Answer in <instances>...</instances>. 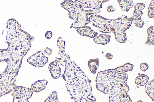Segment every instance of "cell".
<instances>
[{
	"mask_svg": "<svg viewBox=\"0 0 154 102\" xmlns=\"http://www.w3.org/2000/svg\"><path fill=\"white\" fill-rule=\"evenodd\" d=\"M125 31L119 28L115 29L114 33L116 39L121 43H124L127 40Z\"/></svg>",
	"mask_w": 154,
	"mask_h": 102,
	"instance_id": "obj_14",
	"label": "cell"
},
{
	"mask_svg": "<svg viewBox=\"0 0 154 102\" xmlns=\"http://www.w3.org/2000/svg\"><path fill=\"white\" fill-rule=\"evenodd\" d=\"M154 33L148 35L147 40L144 43L145 44L148 45H154Z\"/></svg>",
	"mask_w": 154,
	"mask_h": 102,
	"instance_id": "obj_25",
	"label": "cell"
},
{
	"mask_svg": "<svg viewBox=\"0 0 154 102\" xmlns=\"http://www.w3.org/2000/svg\"><path fill=\"white\" fill-rule=\"evenodd\" d=\"M145 4L142 3L137 4L134 7V10H142L145 7Z\"/></svg>",
	"mask_w": 154,
	"mask_h": 102,
	"instance_id": "obj_28",
	"label": "cell"
},
{
	"mask_svg": "<svg viewBox=\"0 0 154 102\" xmlns=\"http://www.w3.org/2000/svg\"><path fill=\"white\" fill-rule=\"evenodd\" d=\"M94 14L92 10H83L77 14L75 22L71 25L70 28H80L85 26L91 22L89 17Z\"/></svg>",
	"mask_w": 154,
	"mask_h": 102,
	"instance_id": "obj_7",
	"label": "cell"
},
{
	"mask_svg": "<svg viewBox=\"0 0 154 102\" xmlns=\"http://www.w3.org/2000/svg\"><path fill=\"white\" fill-rule=\"evenodd\" d=\"M52 36V32L51 31H47L45 34V37L48 39H49Z\"/></svg>",
	"mask_w": 154,
	"mask_h": 102,
	"instance_id": "obj_32",
	"label": "cell"
},
{
	"mask_svg": "<svg viewBox=\"0 0 154 102\" xmlns=\"http://www.w3.org/2000/svg\"><path fill=\"white\" fill-rule=\"evenodd\" d=\"M13 102H14V101H13Z\"/></svg>",
	"mask_w": 154,
	"mask_h": 102,
	"instance_id": "obj_38",
	"label": "cell"
},
{
	"mask_svg": "<svg viewBox=\"0 0 154 102\" xmlns=\"http://www.w3.org/2000/svg\"><path fill=\"white\" fill-rule=\"evenodd\" d=\"M44 51L45 53L48 56L50 55L52 52V50L48 47L45 48L44 50Z\"/></svg>",
	"mask_w": 154,
	"mask_h": 102,
	"instance_id": "obj_30",
	"label": "cell"
},
{
	"mask_svg": "<svg viewBox=\"0 0 154 102\" xmlns=\"http://www.w3.org/2000/svg\"><path fill=\"white\" fill-rule=\"evenodd\" d=\"M57 98V92L56 91L53 92L45 100L44 102H59Z\"/></svg>",
	"mask_w": 154,
	"mask_h": 102,
	"instance_id": "obj_23",
	"label": "cell"
},
{
	"mask_svg": "<svg viewBox=\"0 0 154 102\" xmlns=\"http://www.w3.org/2000/svg\"><path fill=\"white\" fill-rule=\"evenodd\" d=\"M2 49H0V54L1 52H2Z\"/></svg>",
	"mask_w": 154,
	"mask_h": 102,
	"instance_id": "obj_37",
	"label": "cell"
},
{
	"mask_svg": "<svg viewBox=\"0 0 154 102\" xmlns=\"http://www.w3.org/2000/svg\"><path fill=\"white\" fill-rule=\"evenodd\" d=\"M90 19L93 25L97 27L100 32L104 34L114 33L115 29L113 25V19H109L97 14L91 15Z\"/></svg>",
	"mask_w": 154,
	"mask_h": 102,
	"instance_id": "obj_6",
	"label": "cell"
},
{
	"mask_svg": "<svg viewBox=\"0 0 154 102\" xmlns=\"http://www.w3.org/2000/svg\"><path fill=\"white\" fill-rule=\"evenodd\" d=\"M75 30L81 35L90 38H94L98 35L97 33L88 26H85L80 28H76Z\"/></svg>",
	"mask_w": 154,
	"mask_h": 102,
	"instance_id": "obj_11",
	"label": "cell"
},
{
	"mask_svg": "<svg viewBox=\"0 0 154 102\" xmlns=\"http://www.w3.org/2000/svg\"><path fill=\"white\" fill-rule=\"evenodd\" d=\"M112 57V55L109 53H107L105 55L106 58L108 60H110L111 59Z\"/></svg>",
	"mask_w": 154,
	"mask_h": 102,
	"instance_id": "obj_34",
	"label": "cell"
},
{
	"mask_svg": "<svg viewBox=\"0 0 154 102\" xmlns=\"http://www.w3.org/2000/svg\"><path fill=\"white\" fill-rule=\"evenodd\" d=\"M11 53L7 49H2L0 54V62L5 61L7 63Z\"/></svg>",
	"mask_w": 154,
	"mask_h": 102,
	"instance_id": "obj_21",
	"label": "cell"
},
{
	"mask_svg": "<svg viewBox=\"0 0 154 102\" xmlns=\"http://www.w3.org/2000/svg\"><path fill=\"white\" fill-rule=\"evenodd\" d=\"M17 100L18 102H29L28 100L23 99H18Z\"/></svg>",
	"mask_w": 154,
	"mask_h": 102,
	"instance_id": "obj_35",
	"label": "cell"
},
{
	"mask_svg": "<svg viewBox=\"0 0 154 102\" xmlns=\"http://www.w3.org/2000/svg\"><path fill=\"white\" fill-rule=\"evenodd\" d=\"M62 7L68 12L69 17L72 20H75L77 14L88 8L86 0H65L60 4Z\"/></svg>",
	"mask_w": 154,
	"mask_h": 102,
	"instance_id": "obj_5",
	"label": "cell"
},
{
	"mask_svg": "<svg viewBox=\"0 0 154 102\" xmlns=\"http://www.w3.org/2000/svg\"><path fill=\"white\" fill-rule=\"evenodd\" d=\"M99 60L98 58L90 59L88 63L89 68L93 74H96L97 70L99 66Z\"/></svg>",
	"mask_w": 154,
	"mask_h": 102,
	"instance_id": "obj_19",
	"label": "cell"
},
{
	"mask_svg": "<svg viewBox=\"0 0 154 102\" xmlns=\"http://www.w3.org/2000/svg\"><path fill=\"white\" fill-rule=\"evenodd\" d=\"M148 35L154 33V27L151 26L147 30Z\"/></svg>",
	"mask_w": 154,
	"mask_h": 102,
	"instance_id": "obj_31",
	"label": "cell"
},
{
	"mask_svg": "<svg viewBox=\"0 0 154 102\" xmlns=\"http://www.w3.org/2000/svg\"><path fill=\"white\" fill-rule=\"evenodd\" d=\"M119 6L123 11L128 12L130 9L132 7L134 3L131 0H118Z\"/></svg>",
	"mask_w": 154,
	"mask_h": 102,
	"instance_id": "obj_16",
	"label": "cell"
},
{
	"mask_svg": "<svg viewBox=\"0 0 154 102\" xmlns=\"http://www.w3.org/2000/svg\"><path fill=\"white\" fill-rule=\"evenodd\" d=\"M147 15L150 18L154 17V0L151 1L148 8Z\"/></svg>",
	"mask_w": 154,
	"mask_h": 102,
	"instance_id": "obj_24",
	"label": "cell"
},
{
	"mask_svg": "<svg viewBox=\"0 0 154 102\" xmlns=\"http://www.w3.org/2000/svg\"><path fill=\"white\" fill-rule=\"evenodd\" d=\"M109 102H132L128 93L113 96H109Z\"/></svg>",
	"mask_w": 154,
	"mask_h": 102,
	"instance_id": "obj_13",
	"label": "cell"
},
{
	"mask_svg": "<svg viewBox=\"0 0 154 102\" xmlns=\"http://www.w3.org/2000/svg\"><path fill=\"white\" fill-rule=\"evenodd\" d=\"M149 66L148 65L145 63H141L140 66V69L143 71H145L148 68Z\"/></svg>",
	"mask_w": 154,
	"mask_h": 102,
	"instance_id": "obj_29",
	"label": "cell"
},
{
	"mask_svg": "<svg viewBox=\"0 0 154 102\" xmlns=\"http://www.w3.org/2000/svg\"><path fill=\"white\" fill-rule=\"evenodd\" d=\"M59 63H65L61 76L66 82L67 90L75 102H94L97 99L91 93V81L76 63L65 53Z\"/></svg>",
	"mask_w": 154,
	"mask_h": 102,
	"instance_id": "obj_1",
	"label": "cell"
},
{
	"mask_svg": "<svg viewBox=\"0 0 154 102\" xmlns=\"http://www.w3.org/2000/svg\"><path fill=\"white\" fill-rule=\"evenodd\" d=\"M108 1L104 0H87L86 1L88 8H92V9L100 10L102 7V3Z\"/></svg>",
	"mask_w": 154,
	"mask_h": 102,
	"instance_id": "obj_15",
	"label": "cell"
},
{
	"mask_svg": "<svg viewBox=\"0 0 154 102\" xmlns=\"http://www.w3.org/2000/svg\"><path fill=\"white\" fill-rule=\"evenodd\" d=\"M137 102H143L139 100V101H137Z\"/></svg>",
	"mask_w": 154,
	"mask_h": 102,
	"instance_id": "obj_36",
	"label": "cell"
},
{
	"mask_svg": "<svg viewBox=\"0 0 154 102\" xmlns=\"http://www.w3.org/2000/svg\"><path fill=\"white\" fill-rule=\"evenodd\" d=\"M149 80V78L146 75L140 74L135 78V83L137 85L143 86L147 83Z\"/></svg>",
	"mask_w": 154,
	"mask_h": 102,
	"instance_id": "obj_20",
	"label": "cell"
},
{
	"mask_svg": "<svg viewBox=\"0 0 154 102\" xmlns=\"http://www.w3.org/2000/svg\"><path fill=\"white\" fill-rule=\"evenodd\" d=\"M17 75L5 70L0 74V97L12 92L17 86L15 81Z\"/></svg>",
	"mask_w": 154,
	"mask_h": 102,
	"instance_id": "obj_4",
	"label": "cell"
},
{
	"mask_svg": "<svg viewBox=\"0 0 154 102\" xmlns=\"http://www.w3.org/2000/svg\"><path fill=\"white\" fill-rule=\"evenodd\" d=\"M107 10L109 12H112L115 10V9L113 7L112 5L109 6L107 7Z\"/></svg>",
	"mask_w": 154,
	"mask_h": 102,
	"instance_id": "obj_33",
	"label": "cell"
},
{
	"mask_svg": "<svg viewBox=\"0 0 154 102\" xmlns=\"http://www.w3.org/2000/svg\"><path fill=\"white\" fill-rule=\"evenodd\" d=\"M133 67V64L127 63L116 68L99 72L95 80L96 89L110 96L128 93L129 88L127 84L126 72L131 71Z\"/></svg>",
	"mask_w": 154,
	"mask_h": 102,
	"instance_id": "obj_2",
	"label": "cell"
},
{
	"mask_svg": "<svg viewBox=\"0 0 154 102\" xmlns=\"http://www.w3.org/2000/svg\"><path fill=\"white\" fill-rule=\"evenodd\" d=\"M111 36L109 35L100 34L94 38V41L99 44L104 45L108 43L110 40Z\"/></svg>",
	"mask_w": 154,
	"mask_h": 102,
	"instance_id": "obj_17",
	"label": "cell"
},
{
	"mask_svg": "<svg viewBox=\"0 0 154 102\" xmlns=\"http://www.w3.org/2000/svg\"><path fill=\"white\" fill-rule=\"evenodd\" d=\"M48 81L45 80H38L32 83L31 86L34 92L39 93L46 88Z\"/></svg>",
	"mask_w": 154,
	"mask_h": 102,
	"instance_id": "obj_12",
	"label": "cell"
},
{
	"mask_svg": "<svg viewBox=\"0 0 154 102\" xmlns=\"http://www.w3.org/2000/svg\"><path fill=\"white\" fill-rule=\"evenodd\" d=\"M34 39L33 37L20 29L15 36L6 41L7 49L11 53H17L24 57L30 49L31 42Z\"/></svg>",
	"mask_w": 154,
	"mask_h": 102,
	"instance_id": "obj_3",
	"label": "cell"
},
{
	"mask_svg": "<svg viewBox=\"0 0 154 102\" xmlns=\"http://www.w3.org/2000/svg\"><path fill=\"white\" fill-rule=\"evenodd\" d=\"M61 37H59L57 40V46L58 47L59 54L60 56H62L65 53V42L62 39Z\"/></svg>",
	"mask_w": 154,
	"mask_h": 102,
	"instance_id": "obj_22",
	"label": "cell"
},
{
	"mask_svg": "<svg viewBox=\"0 0 154 102\" xmlns=\"http://www.w3.org/2000/svg\"><path fill=\"white\" fill-rule=\"evenodd\" d=\"M34 92L32 88L22 86H16L13 89L12 95L14 99H21L28 100L32 96Z\"/></svg>",
	"mask_w": 154,
	"mask_h": 102,
	"instance_id": "obj_8",
	"label": "cell"
},
{
	"mask_svg": "<svg viewBox=\"0 0 154 102\" xmlns=\"http://www.w3.org/2000/svg\"><path fill=\"white\" fill-rule=\"evenodd\" d=\"M132 22L136 27L139 28H142L144 24V22L141 18L138 19H133Z\"/></svg>",
	"mask_w": 154,
	"mask_h": 102,
	"instance_id": "obj_26",
	"label": "cell"
},
{
	"mask_svg": "<svg viewBox=\"0 0 154 102\" xmlns=\"http://www.w3.org/2000/svg\"><path fill=\"white\" fill-rule=\"evenodd\" d=\"M143 12L140 10H134L132 18L133 19H138L141 18Z\"/></svg>",
	"mask_w": 154,
	"mask_h": 102,
	"instance_id": "obj_27",
	"label": "cell"
},
{
	"mask_svg": "<svg viewBox=\"0 0 154 102\" xmlns=\"http://www.w3.org/2000/svg\"><path fill=\"white\" fill-rule=\"evenodd\" d=\"M145 92L151 100L154 101V80L147 83L145 85Z\"/></svg>",
	"mask_w": 154,
	"mask_h": 102,
	"instance_id": "obj_18",
	"label": "cell"
},
{
	"mask_svg": "<svg viewBox=\"0 0 154 102\" xmlns=\"http://www.w3.org/2000/svg\"><path fill=\"white\" fill-rule=\"evenodd\" d=\"M58 61L56 60L51 62L49 64L48 69L52 78L55 79L58 78L61 75V68Z\"/></svg>",
	"mask_w": 154,
	"mask_h": 102,
	"instance_id": "obj_10",
	"label": "cell"
},
{
	"mask_svg": "<svg viewBox=\"0 0 154 102\" xmlns=\"http://www.w3.org/2000/svg\"><path fill=\"white\" fill-rule=\"evenodd\" d=\"M27 62L35 67H41L47 63L48 59L42 51H38L29 57Z\"/></svg>",
	"mask_w": 154,
	"mask_h": 102,
	"instance_id": "obj_9",
	"label": "cell"
}]
</instances>
